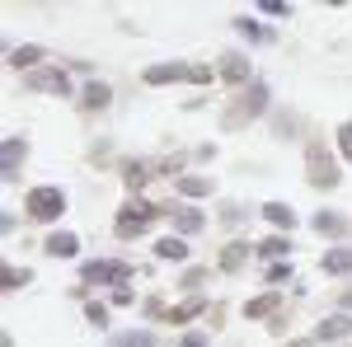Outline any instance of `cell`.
Masks as SVG:
<instances>
[{
	"label": "cell",
	"instance_id": "cell-1",
	"mask_svg": "<svg viewBox=\"0 0 352 347\" xmlns=\"http://www.w3.org/2000/svg\"><path fill=\"white\" fill-rule=\"evenodd\" d=\"M268 104H272V89H268L263 80H249L240 94L226 104V113H221V127H226V132H240V127H249L254 117H263V113H268Z\"/></svg>",
	"mask_w": 352,
	"mask_h": 347
},
{
	"label": "cell",
	"instance_id": "cell-2",
	"mask_svg": "<svg viewBox=\"0 0 352 347\" xmlns=\"http://www.w3.org/2000/svg\"><path fill=\"white\" fill-rule=\"evenodd\" d=\"M160 216H169V207H160V202H146V197H136V202H127L122 212H118V221H113V230H118V240H141Z\"/></svg>",
	"mask_w": 352,
	"mask_h": 347
},
{
	"label": "cell",
	"instance_id": "cell-3",
	"mask_svg": "<svg viewBox=\"0 0 352 347\" xmlns=\"http://www.w3.org/2000/svg\"><path fill=\"white\" fill-rule=\"evenodd\" d=\"M305 179H310V188H320V192H333V188L343 183V169L329 160L324 141H310V164H305Z\"/></svg>",
	"mask_w": 352,
	"mask_h": 347
},
{
	"label": "cell",
	"instance_id": "cell-4",
	"mask_svg": "<svg viewBox=\"0 0 352 347\" xmlns=\"http://www.w3.org/2000/svg\"><path fill=\"white\" fill-rule=\"evenodd\" d=\"M80 277L89 287H122V282L132 277V267L118 263V258H89V263L80 267Z\"/></svg>",
	"mask_w": 352,
	"mask_h": 347
},
{
	"label": "cell",
	"instance_id": "cell-5",
	"mask_svg": "<svg viewBox=\"0 0 352 347\" xmlns=\"http://www.w3.org/2000/svg\"><path fill=\"white\" fill-rule=\"evenodd\" d=\"M24 89L66 99V94H71V80H66V71H56V66H38V71H28V76H24Z\"/></svg>",
	"mask_w": 352,
	"mask_h": 347
},
{
	"label": "cell",
	"instance_id": "cell-6",
	"mask_svg": "<svg viewBox=\"0 0 352 347\" xmlns=\"http://www.w3.org/2000/svg\"><path fill=\"white\" fill-rule=\"evenodd\" d=\"M61 212H66V192L61 188H33L28 192V216L33 221H56Z\"/></svg>",
	"mask_w": 352,
	"mask_h": 347
},
{
	"label": "cell",
	"instance_id": "cell-7",
	"mask_svg": "<svg viewBox=\"0 0 352 347\" xmlns=\"http://www.w3.org/2000/svg\"><path fill=\"white\" fill-rule=\"evenodd\" d=\"M141 80L146 85H179V80H192V66H184V61H160V66H146L141 71Z\"/></svg>",
	"mask_w": 352,
	"mask_h": 347
},
{
	"label": "cell",
	"instance_id": "cell-8",
	"mask_svg": "<svg viewBox=\"0 0 352 347\" xmlns=\"http://www.w3.org/2000/svg\"><path fill=\"white\" fill-rule=\"evenodd\" d=\"M47 61V47H38V43H24V47H5V66H14V71H38Z\"/></svg>",
	"mask_w": 352,
	"mask_h": 347
},
{
	"label": "cell",
	"instance_id": "cell-9",
	"mask_svg": "<svg viewBox=\"0 0 352 347\" xmlns=\"http://www.w3.org/2000/svg\"><path fill=\"white\" fill-rule=\"evenodd\" d=\"M174 192L202 202V197H217V179H207V174H179V179H174Z\"/></svg>",
	"mask_w": 352,
	"mask_h": 347
},
{
	"label": "cell",
	"instance_id": "cell-10",
	"mask_svg": "<svg viewBox=\"0 0 352 347\" xmlns=\"http://www.w3.org/2000/svg\"><path fill=\"white\" fill-rule=\"evenodd\" d=\"M348 333H352V315H329V320L315 324L310 338H315V343H343Z\"/></svg>",
	"mask_w": 352,
	"mask_h": 347
},
{
	"label": "cell",
	"instance_id": "cell-11",
	"mask_svg": "<svg viewBox=\"0 0 352 347\" xmlns=\"http://www.w3.org/2000/svg\"><path fill=\"white\" fill-rule=\"evenodd\" d=\"M217 76L230 89H240V85H249V56H240V52H226L221 56V66H217Z\"/></svg>",
	"mask_w": 352,
	"mask_h": 347
},
{
	"label": "cell",
	"instance_id": "cell-12",
	"mask_svg": "<svg viewBox=\"0 0 352 347\" xmlns=\"http://www.w3.org/2000/svg\"><path fill=\"white\" fill-rule=\"evenodd\" d=\"M169 221H174L179 235H202V225H207L202 207H169Z\"/></svg>",
	"mask_w": 352,
	"mask_h": 347
},
{
	"label": "cell",
	"instance_id": "cell-13",
	"mask_svg": "<svg viewBox=\"0 0 352 347\" xmlns=\"http://www.w3.org/2000/svg\"><path fill=\"white\" fill-rule=\"evenodd\" d=\"M43 249H47V258H76V254H80V235H71V230H52V235L43 240Z\"/></svg>",
	"mask_w": 352,
	"mask_h": 347
},
{
	"label": "cell",
	"instance_id": "cell-14",
	"mask_svg": "<svg viewBox=\"0 0 352 347\" xmlns=\"http://www.w3.org/2000/svg\"><path fill=\"white\" fill-rule=\"evenodd\" d=\"M272 315H282V295L277 291H263V295H254V300H244V320H272Z\"/></svg>",
	"mask_w": 352,
	"mask_h": 347
},
{
	"label": "cell",
	"instance_id": "cell-15",
	"mask_svg": "<svg viewBox=\"0 0 352 347\" xmlns=\"http://www.w3.org/2000/svg\"><path fill=\"white\" fill-rule=\"evenodd\" d=\"M155 174H160V169H155V164H146V160H122V183L132 188V192H141Z\"/></svg>",
	"mask_w": 352,
	"mask_h": 347
},
{
	"label": "cell",
	"instance_id": "cell-16",
	"mask_svg": "<svg viewBox=\"0 0 352 347\" xmlns=\"http://www.w3.org/2000/svg\"><path fill=\"white\" fill-rule=\"evenodd\" d=\"M244 263H249V244H240V240H230L226 249H221V258H217V267L226 272V277L244 272Z\"/></svg>",
	"mask_w": 352,
	"mask_h": 347
},
{
	"label": "cell",
	"instance_id": "cell-17",
	"mask_svg": "<svg viewBox=\"0 0 352 347\" xmlns=\"http://www.w3.org/2000/svg\"><path fill=\"white\" fill-rule=\"evenodd\" d=\"M109 104H113V89L104 80H89L80 89V108H85V113H104Z\"/></svg>",
	"mask_w": 352,
	"mask_h": 347
},
{
	"label": "cell",
	"instance_id": "cell-18",
	"mask_svg": "<svg viewBox=\"0 0 352 347\" xmlns=\"http://www.w3.org/2000/svg\"><path fill=\"white\" fill-rule=\"evenodd\" d=\"M28 160V141L24 136H5V146H0V164H5V174H19V164Z\"/></svg>",
	"mask_w": 352,
	"mask_h": 347
},
{
	"label": "cell",
	"instance_id": "cell-19",
	"mask_svg": "<svg viewBox=\"0 0 352 347\" xmlns=\"http://www.w3.org/2000/svg\"><path fill=\"white\" fill-rule=\"evenodd\" d=\"M320 267H324L329 277H348V272H352V244H338V249H329L324 258H320Z\"/></svg>",
	"mask_w": 352,
	"mask_h": 347
},
{
	"label": "cell",
	"instance_id": "cell-20",
	"mask_svg": "<svg viewBox=\"0 0 352 347\" xmlns=\"http://www.w3.org/2000/svg\"><path fill=\"white\" fill-rule=\"evenodd\" d=\"M315 230L329 235V240H343V235H348V221L338 212H315Z\"/></svg>",
	"mask_w": 352,
	"mask_h": 347
},
{
	"label": "cell",
	"instance_id": "cell-21",
	"mask_svg": "<svg viewBox=\"0 0 352 347\" xmlns=\"http://www.w3.org/2000/svg\"><path fill=\"white\" fill-rule=\"evenodd\" d=\"M202 315V295H188L184 305H169L164 310V324H188V320H197Z\"/></svg>",
	"mask_w": 352,
	"mask_h": 347
},
{
	"label": "cell",
	"instance_id": "cell-22",
	"mask_svg": "<svg viewBox=\"0 0 352 347\" xmlns=\"http://www.w3.org/2000/svg\"><path fill=\"white\" fill-rule=\"evenodd\" d=\"M155 258H169V263H188V240L174 235V240H155Z\"/></svg>",
	"mask_w": 352,
	"mask_h": 347
},
{
	"label": "cell",
	"instance_id": "cell-23",
	"mask_svg": "<svg viewBox=\"0 0 352 347\" xmlns=\"http://www.w3.org/2000/svg\"><path fill=\"white\" fill-rule=\"evenodd\" d=\"M263 221H272L277 230H292V225H296V212H292L287 202H263Z\"/></svg>",
	"mask_w": 352,
	"mask_h": 347
},
{
	"label": "cell",
	"instance_id": "cell-24",
	"mask_svg": "<svg viewBox=\"0 0 352 347\" xmlns=\"http://www.w3.org/2000/svg\"><path fill=\"white\" fill-rule=\"evenodd\" d=\"M28 282H33V272H28V267H14V263L0 267V287H5V291H19V287H28Z\"/></svg>",
	"mask_w": 352,
	"mask_h": 347
},
{
	"label": "cell",
	"instance_id": "cell-25",
	"mask_svg": "<svg viewBox=\"0 0 352 347\" xmlns=\"http://www.w3.org/2000/svg\"><path fill=\"white\" fill-rule=\"evenodd\" d=\"M109 347H155V333H151V328H132V333L109 338Z\"/></svg>",
	"mask_w": 352,
	"mask_h": 347
},
{
	"label": "cell",
	"instance_id": "cell-26",
	"mask_svg": "<svg viewBox=\"0 0 352 347\" xmlns=\"http://www.w3.org/2000/svg\"><path fill=\"white\" fill-rule=\"evenodd\" d=\"M235 33H244V38H249V43H272V38H277V33H272V28H263V24H254V19H235Z\"/></svg>",
	"mask_w": 352,
	"mask_h": 347
},
{
	"label": "cell",
	"instance_id": "cell-27",
	"mask_svg": "<svg viewBox=\"0 0 352 347\" xmlns=\"http://www.w3.org/2000/svg\"><path fill=\"white\" fill-rule=\"evenodd\" d=\"M287 254H292V240H277V235H272V240H263V244H258V258H268V263L287 258Z\"/></svg>",
	"mask_w": 352,
	"mask_h": 347
},
{
	"label": "cell",
	"instance_id": "cell-28",
	"mask_svg": "<svg viewBox=\"0 0 352 347\" xmlns=\"http://www.w3.org/2000/svg\"><path fill=\"white\" fill-rule=\"evenodd\" d=\"M207 277H212L207 267H188V272H184V291H188V295H197L202 287H207Z\"/></svg>",
	"mask_w": 352,
	"mask_h": 347
},
{
	"label": "cell",
	"instance_id": "cell-29",
	"mask_svg": "<svg viewBox=\"0 0 352 347\" xmlns=\"http://www.w3.org/2000/svg\"><path fill=\"white\" fill-rule=\"evenodd\" d=\"M85 320L89 328H109V305H85Z\"/></svg>",
	"mask_w": 352,
	"mask_h": 347
},
{
	"label": "cell",
	"instance_id": "cell-30",
	"mask_svg": "<svg viewBox=\"0 0 352 347\" xmlns=\"http://www.w3.org/2000/svg\"><path fill=\"white\" fill-rule=\"evenodd\" d=\"M333 141H338V155H343V160L352 164V122H343V127H338V136H333Z\"/></svg>",
	"mask_w": 352,
	"mask_h": 347
},
{
	"label": "cell",
	"instance_id": "cell-31",
	"mask_svg": "<svg viewBox=\"0 0 352 347\" xmlns=\"http://www.w3.org/2000/svg\"><path fill=\"white\" fill-rule=\"evenodd\" d=\"M244 216H249V207H235V202L221 207V221H226V225H244Z\"/></svg>",
	"mask_w": 352,
	"mask_h": 347
},
{
	"label": "cell",
	"instance_id": "cell-32",
	"mask_svg": "<svg viewBox=\"0 0 352 347\" xmlns=\"http://www.w3.org/2000/svg\"><path fill=\"white\" fill-rule=\"evenodd\" d=\"M258 10L272 14V19H287V14H292V5H287V0H258Z\"/></svg>",
	"mask_w": 352,
	"mask_h": 347
},
{
	"label": "cell",
	"instance_id": "cell-33",
	"mask_svg": "<svg viewBox=\"0 0 352 347\" xmlns=\"http://www.w3.org/2000/svg\"><path fill=\"white\" fill-rule=\"evenodd\" d=\"M164 310H169V305H164V295H146V315H151V320L164 324Z\"/></svg>",
	"mask_w": 352,
	"mask_h": 347
},
{
	"label": "cell",
	"instance_id": "cell-34",
	"mask_svg": "<svg viewBox=\"0 0 352 347\" xmlns=\"http://www.w3.org/2000/svg\"><path fill=\"white\" fill-rule=\"evenodd\" d=\"M136 295H132V287H127V282H122V287H113V300L109 305H118V310H122V305H132Z\"/></svg>",
	"mask_w": 352,
	"mask_h": 347
},
{
	"label": "cell",
	"instance_id": "cell-35",
	"mask_svg": "<svg viewBox=\"0 0 352 347\" xmlns=\"http://www.w3.org/2000/svg\"><path fill=\"white\" fill-rule=\"evenodd\" d=\"M263 277H268L272 287H277V282H287V277H292V263H272L268 272H263Z\"/></svg>",
	"mask_w": 352,
	"mask_h": 347
},
{
	"label": "cell",
	"instance_id": "cell-36",
	"mask_svg": "<svg viewBox=\"0 0 352 347\" xmlns=\"http://www.w3.org/2000/svg\"><path fill=\"white\" fill-rule=\"evenodd\" d=\"M179 347H207V333H202V328H188V333L179 338Z\"/></svg>",
	"mask_w": 352,
	"mask_h": 347
},
{
	"label": "cell",
	"instance_id": "cell-37",
	"mask_svg": "<svg viewBox=\"0 0 352 347\" xmlns=\"http://www.w3.org/2000/svg\"><path fill=\"white\" fill-rule=\"evenodd\" d=\"M292 122H296L292 113H277V127H272V132H277V136H296V127H292Z\"/></svg>",
	"mask_w": 352,
	"mask_h": 347
},
{
	"label": "cell",
	"instance_id": "cell-38",
	"mask_svg": "<svg viewBox=\"0 0 352 347\" xmlns=\"http://www.w3.org/2000/svg\"><path fill=\"white\" fill-rule=\"evenodd\" d=\"M217 80V71H212V66H192V80L188 85H212Z\"/></svg>",
	"mask_w": 352,
	"mask_h": 347
},
{
	"label": "cell",
	"instance_id": "cell-39",
	"mask_svg": "<svg viewBox=\"0 0 352 347\" xmlns=\"http://www.w3.org/2000/svg\"><path fill=\"white\" fill-rule=\"evenodd\" d=\"M268 328H272V338H277V333H287V315H272Z\"/></svg>",
	"mask_w": 352,
	"mask_h": 347
},
{
	"label": "cell",
	"instance_id": "cell-40",
	"mask_svg": "<svg viewBox=\"0 0 352 347\" xmlns=\"http://www.w3.org/2000/svg\"><path fill=\"white\" fill-rule=\"evenodd\" d=\"M282 347H315V338H292V343H282Z\"/></svg>",
	"mask_w": 352,
	"mask_h": 347
},
{
	"label": "cell",
	"instance_id": "cell-41",
	"mask_svg": "<svg viewBox=\"0 0 352 347\" xmlns=\"http://www.w3.org/2000/svg\"><path fill=\"white\" fill-rule=\"evenodd\" d=\"M338 305H343V310H352V291H343V295H338Z\"/></svg>",
	"mask_w": 352,
	"mask_h": 347
},
{
	"label": "cell",
	"instance_id": "cell-42",
	"mask_svg": "<svg viewBox=\"0 0 352 347\" xmlns=\"http://www.w3.org/2000/svg\"><path fill=\"white\" fill-rule=\"evenodd\" d=\"M0 347H14V333H0Z\"/></svg>",
	"mask_w": 352,
	"mask_h": 347
}]
</instances>
